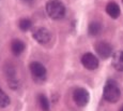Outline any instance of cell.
Returning a JSON list of instances; mask_svg holds the SVG:
<instances>
[{
  "label": "cell",
  "mask_w": 123,
  "mask_h": 111,
  "mask_svg": "<svg viewBox=\"0 0 123 111\" xmlns=\"http://www.w3.org/2000/svg\"><path fill=\"white\" fill-rule=\"evenodd\" d=\"M103 96L104 99L109 103H116L119 100L120 96H121V91H120L117 82L113 80H108L104 86Z\"/></svg>",
  "instance_id": "cell-1"
},
{
  "label": "cell",
  "mask_w": 123,
  "mask_h": 111,
  "mask_svg": "<svg viewBox=\"0 0 123 111\" xmlns=\"http://www.w3.org/2000/svg\"><path fill=\"white\" fill-rule=\"evenodd\" d=\"M9 104H10V98H9V96L0 89V107L4 108V107H6Z\"/></svg>",
  "instance_id": "cell-14"
},
{
  "label": "cell",
  "mask_w": 123,
  "mask_h": 111,
  "mask_svg": "<svg viewBox=\"0 0 123 111\" xmlns=\"http://www.w3.org/2000/svg\"><path fill=\"white\" fill-rule=\"evenodd\" d=\"M95 51L102 58H108L112 54V48L109 43L105 41H100L95 44Z\"/></svg>",
  "instance_id": "cell-6"
},
{
  "label": "cell",
  "mask_w": 123,
  "mask_h": 111,
  "mask_svg": "<svg viewBox=\"0 0 123 111\" xmlns=\"http://www.w3.org/2000/svg\"><path fill=\"white\" fill-rule=\"evenodd\" d=\"M73 99L76 103L77 106L79 107H85L86 105H88L89 100H90V95L88 93V91L82 87L76 89L73 93Z\"/></svg>",
  "instance_id": "cell-3"
},
{
  "label": "cell",
  "mask_w": 123,
  "mask_h": 111,
  "mask_svg": "<svg viewBox=\"0 0 123 111\" xmlns=\"http://www.w3.org/2000/svg\"><path fill=\"white\" fill-rule=\"evenodd\" d=\"M31 25H32V23L29 18H22V20L19 21V23H18V26H19V28L23 31L29 30L30 28H31Z\"/></svg>",
  "instance_id": "cell-13"
},
{
  "label": "cell",
  "mask_w": 123,
  "mask_h": 111,
  "mask_svg": "<svg viewBox=\"0 0 123 111\" xmlns=\"http://www.w3.org/2000/svg\"><path fill=\"white\" fill-rule=\"evenodd\" d=\"M106 12L111 18H118L120 15V8L116 2H109L106 7Z\"/></svg>",
  "instance_id": "cell-9"
},
{
  "label": "cell",
  "mask_w": 123,
  "mask_h": 111,
  "mask_svg": "<svg viewBox=\"0 0 123 111\" xmlns=\"http://www.w3.org/2000/svg\"><path fill=\"white\" fill-rule=\"evenodd\" d=\"M120 111H123V106L121 107V109H120Z\"/></svg>",
  "instance_id": "cell-15"
},
{
  "label": "cell",
  "mask_w": 123,
  "mask_h": 111,
  "mask_svg": "<svg viewBox=\"0 0 123 111\" xmlns=\"http://www.w3.org/2000/svg\"><path fill=\"white\" fill-rule=\"evenodd\" d=\"M39 104H40V107L43 111H48L49 110V101L48 99L46 98V96L41 94L39 95Z\"/></svg>",
  "instance_id": "cell-12"
},
{
  "label": "cell",
  "mask_w": 123,
  "mask_h": 111,
  "mask_svg": "<svg viewBox=\"0 0 123 111\" xmlns=\"http://www.w3.org/2000/svg\"><path fill=\"white\" fill-rule=\"evenodd\" d=\"M122 1H123V0H122Z\"/></svg>",
  "instance_id": "cell-16"
},
{
  "label": "cell",
  "mask_w": 123,
  "mask_h": 111,
  "mask_svg": "<svg viewBox=\"0 0 123 111\" xmlns=\"http://www.w3.org/2000/svg\"><path fill=\"white\" fill-rule=\"evenodd\" d=\"M11 50L14 55H19L25 50V43L22 40H13V42L11 44Z\"/></svg>",
  "instance_id": "cell-10"
},
{
  "label": "cell",
  "mask_w": 123,
  "mask_h": 111,
  "mask_svg": "<svg viewBox=\"0 0 123 111\" xmlns=\"http://www.w3.org/2000/svg\"><path fill=\"white\" fill-rule=\"evenodd\" d=\"M112 66L118 71H123V51H118L112 55Z\"/></svg>",
  "instance_id": "cell-8"
},
{
  "label": "cell",
  "mask_w": 123,
  "mask_h": 111,
  "mask_svg": "<svg viewBox=\"0 0 123 111\" xmlns=\"http://www.w3.org/2000/svg\"><path fill=\"white\" fill-rule=\"evenodd\" d=\"M32 37L37 40L39 43L46 44L50 40V32L44 27H35L32 30Z\"/></svg>",
  "instance_id": "cell-4"
},
{
  "label": "cell",
  "mask_w": 123,
  "mask_h": 111,
  "mask_svg": "<svg viewBox=\"0 0 123 111\" xmlns=\"http://www.w3.org/2000/svg\"><path fill=\"white\" fill-rule=\"evenodd\" d=\"M30 71H31V74L33 75L34 79L39 80V81L44 80L45 77H46V69H45V67L41 63H37V62L31 63Z\"/></svg>",
  "instance_id": "cell-5"
},
{
  "label": "cell",
  "mask_w": 123,
  "mask_h": 111,
  "mask_svg": "<svg viewBox=\"0 0 123 111\" xmlns=\"http://www.w3.org/2000/svg\"><path fill=\"white\" fill-rule=\"evenodd\" d=\"M89 34L91 35V36H96V35H98L101 32L102 30V25L101 23L98 22H92L91 24L89 25Z\"/></svg>",
  "instance_id": "cell-11"
},
{
  "label": "cell",
  "mask_w": 123,
  "mask_h": 111,
  "mask_svg": "<svg viewBox=\"0 0 123 111\" xmlns=\"http://www.w3.org/2000/svg\"><path fill=\"white\" fill-rule=\"evenodd\" d=\"M46 12L49 17L60 20L65 14V7L60 0H49L46 3Z\"/></svg>",
  "instance_id": "cell-2"
},
{
  "label": "cell",
  "mask_w": 123,
  "mask_h": 111,
  "mask_svg": "<svg viewBox=\"0 0 123 111\" xmlns=\"http://www.w3.org/2000/svg\"><path fill=\"white\" fill-rule=\"evenodd\" d=\"M81 63L85 68L89 70H94L98 67V59L96 56H94L91 53H86L81 57Z\"/></svg>",
  "instance_id": "cell-7"
}]
</instances>
